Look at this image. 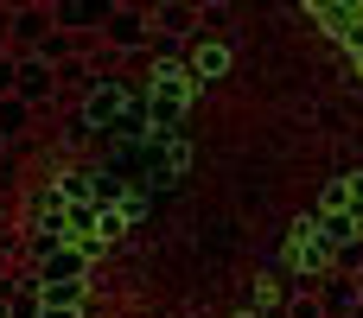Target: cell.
<instances>
[{
	"label": "cell",
	"instance_id": "6da1fadb",
	"mask_svg": "<svg viewBox=\"0 0 363 318\" xmlns=\"http://www.w3.org/2000/svg\"><path fill=\"white\" fill-rule=\"evenodd\" d=\"M51 96H57V70L38 64V57H13V102L38 108V102H51Z\"/></svg>",
	"mask_w": 363,
	"mask_h": 318
},
{
	"label": "cell",
	"instance_id": "7a4b0ae2",
	"mask_svg": "<svg viewBox=\"0 0 363 318\" xmlns=\"http://www.w3.org/2000/svg\"><path fill=\"white\" fill-rule=\"evenodd\" d=\"M102 38H108V45H140V38H147V6H108Z\"/></svg>",
	"mask_w": 363,
	"mask_h": 318
},
{
	"label": "cell",
	"instance_id": "3957f363",
	"mask_svg": "<svg viewBox=\"0 0 363 318\" xmlns=\"http://www.w3.org/2000/svg\"><path fill=\"white\" fill-rule=\"evenodd\" d=\"M313 300H319L325 318H351V306H357V280H351V274H332V280H319Z\"/></svg>",
	"mask_w": 363,
	"mask_h": 318
},
{
	"label": "cell",
	"instance_id": "277c9868",
	"mask_svg": "<svg viewBox=\"0 0 363 318\" xmlns=\"http://www.w3.org/2000/svg\"><path fill=\"white\" fill-rule=\"evenodd\" d=\"M26 127H32V108H26V102H13V96H0V147H6V140H19Z\"/></svg>",
	"mask_w": 363,
	"mask_h": 318
},
{
	"label": "cell",
	"instance_id": "5b68a950",
	"mask_svg": "<svg viewBox=\"0 0 363 318\" xmlns=\"http://www.w3.org/2000/svg\"><path fill=\"white\" fill-rule=\"evenodd\" d=\"M147 19H160L166 32H191V25H198V6H160V13H147Z\"/></svg>",
	"mask_w": 363,
	"mask_h": 318
},
{
	"label": "cell",
	"instance_id": "8992f818",
	"mask_svg": "<svg viewBox=\"0 0 363 318\" xmlns=\"http://www.w3.org/2000/svg\"><path fill=\"white\" fill-rule=\"evenodd\" d=\"M281 312H287V318H325L313 293H287V300H281Z\"/></svg>",
	"mask_w": 363,
	"mask_h": 318
},
{
	"label": "cell",
	"instance_id": "52a82bcc",
	"mask_svg": "<svg viewBox=\"0 0 363 318\" xmlns=\"http://www.w3.org/2000/svg\"><path fill=\"white\" fill-rule=\"evenodd\" d=\"M0 96H13V57L0 51Z\"/></svg>",
	"mask_w": 363,
	"mask_h": 318
},
{
	"label": "cell",
	"instance_id": "ba28073f",
	"mask_svg": "<svg viewBox=\"0 0 363 318\" xmlns=\"http://www.w3.org/2000/svg\"><path fill=\"white\" fill-rule=\"evenodd\" d=\"M6 19H13V6H0V51H6Z\"/></svg>",
	"mask_w": 363,
	"mask_h": 318
},
{
	"label": "cell",
	"instance_id": "9c48e42d",
	"mask_svg": "<svg viewBox=\"0 0 363 318\" xmlns=\"http://www.w3.org/2000/svg\"><path fill=\"white\" fill-rule=\"evenodd\" d=\"M351 318H363V300H357V306H351Z\"/></svg>",
	"mask_w": 363,
	"mask_h": 318
}]
</instances>
